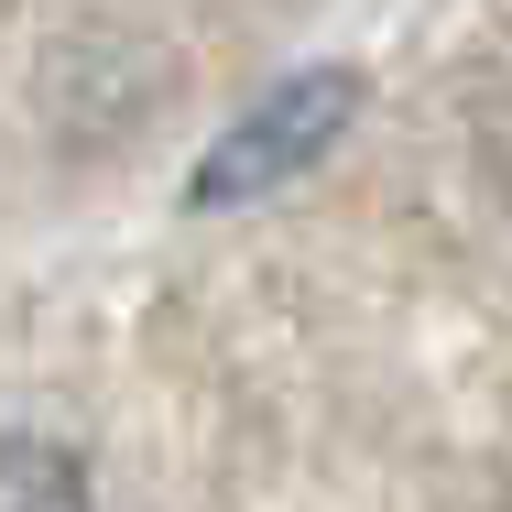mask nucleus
Segmentation results:
<instances>
[{"mask_svg":"<svg viewBox=\"0 0 512 512\" xmlns=\"http://www.w3.org/2000/svg\"><path fill=\"white\" fill-rule=\"evenodd\" d=\"M349 120H360V77H349V66H316V77L273 88L251 120L218 131V153L197 164L186 197H197V207H251V197H273V186H295L306 164H327V142H338Z\"/></svg>","mask_w":512,"mask_h":512,"instance_id":"1","label":"nucleus"},{"mask_svg":"<svg viewBox=\"0 0 512 512\" xmlns=\"http://www.w3.org/2000/svg\"><path fill=\"white\" fill-rule=\"evenodd\" d=\"M0 512H99L88 502V469L44 436H0Z\"/></svg>","mask_w":512,"mask_h":512,"instance_id":"2","label":"nucleus"}]
</instances>
